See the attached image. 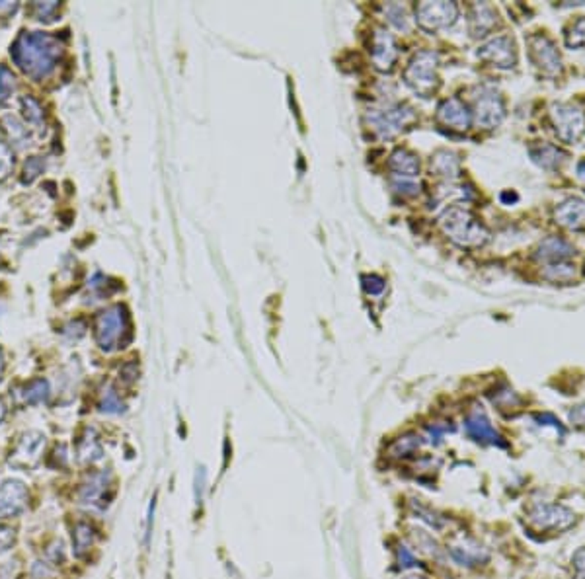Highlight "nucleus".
<instances>
[{
	"label": "nucleus",
	"mask_w": 585,
	"mask_h": 579,
	"mask_svg": "<svg viewBox=\"0 0 585 579\" xmlns=\"http://www.w3.org/2000/svg\"><path fill=\"white\" fill-rule=\"evenodd\" d=\"M12 61L24 74L34 81H43L55 71L63 57V43L59 37L43 32H22L10 47Z\"/></svg>",
	"instance_id": "f257e3e1"
},
{
	"label": "nucleus",
	"mask_w": 585,
	"mask_h": 579,
	"mask_svg": "<svg viewBox=\"0 0 585 579\" xmlns=\"http://www.w3.org/2000/svg\"><path fill=\"white\" fill-rule=\"evenodd\" d=\"M439 227L445 235L463 248H480L490 240L488 228L476 218L472 211L460 205L447 207L437 218Z\"/></svg>",
	"instance_id": "f03ea898"
},
{
	"label": "nucleus",
	"mask_w": 585,
	"mask_h": 579,
	"mask_svg": "<svg viewBox=\"0 0 585 579\" xmlns=\"http://www.w3.org/2000/svg\"><path fill=\"white\" fill-rule=\"evenodd\" d=\"M439 55L435 51L423 49L411 57L404 71V81L421 98H430L439 88Z\"/></svg>",
	"instance_id": "7ed1b4c3"
},
{
	"label": "nucleus",
	"mask_w": 585,
	"mask_h": 579,
	"mask_svg": "<svg viewBox=\"0 0 585 579\" xmlns=\"http://www.w3.org/2000/svg\"><path fill=\"white\" fill-rule=\"evenodd\" d=\"M125 334H129V316L123 307H110L101 310L94 320V337L104 351L123 347Z\"/></svg>",
	"instance_id": "20e7f679"
},
{
	"label": "nucleus",
	"mask_w": 585,
	"mask_h": 579,
	"mask_svg": "<svg viewBox=\"0 0 585 579\" xmlns=\"http://www.w3.org/2000/svg\"><path fill=\"white\" fill-rule=\"evenodd\" d=\"M550 121L562 143L574 145L585 133V113L570 102H556L550 106Z\"/></svg>",
	"instance_id": "39448f33"
},
{
	"label": "nucleus",
	"mask_w": 585,
	"mask_h": 579,
	"mask_svg": "<svg viewBox=\"0 0 585 579\" xmlns=\"http://www.w3.org/2000/svg\"><path fill=\"white\" fill-rule=\"evenodd\" d=\"M527 51L530 63L547 76H558L562 73V57L556 43L547 34H530L527 37Z\"/></svg>",
	"instance_id": "423d86ee"
},
{
	"label": "nucleus",
	"mask_w": 585,
	"mask_h": 579,
	"mask_svg": "<svg viewBox=\"0 0 585 579\" xmlns=\"http://www.w3.org/2000/svg\"><path fill=\"white\" fill-rule=\"evenodd\" d=\"M529 523L539 531L560 533L576 523V513L558 503H537L529 511Z\"/></svg>",
	"instance_id": "0eeeda50"
},
{
	"label": "nucleus",
	"mask_w": 585,
	"mask_h": 579,
	"mask_svg": "<svg viewBox=\"0 0 585 579\" xmlns=\"http://www.w3.org/2000/svg\"><path fill=\"white\" fill-rule=\"evenodd\" d=\"M458 18V6L455 2H420L416 6L418 26L425 32H437L443 27L453 26Z\"/></svg>",
	"instance_id": "6e6552de"
},
{
	"label": "nucleus",
	"mask_w": 585,
	"mask_h": 579,
	"mask_svg": "<svg viewBox=\"0 0 585 579\" xmlns=\"http://www.w3.org/2000/svg\"><path fill=\"white\" fill-rule=\"evenodd\" d=\"M505 118V104L500 92L492 86H482L474 98V121L478 127L494 129Z\"/></svg>",
	"instance_id": "1a4fd4ad"
},
{
	"label": "nucleus",
	"mask_w": 585,
	"mask_h": 579,
	"mask_svg": "<svg viewBox=\"0 0 585 579\" xmlns=\"http://www.w3.org/2000/svg\"><path fill=\"white\" fill-rule=\"evenodd\" d=\"M478 59L490 63L495 69H513L517 64V49L515 41L509 36L492 37L490 41H486L484 46L478 49Z\"/></svg>",
	"instance_id": "9d476101"
},
{
	"label": "nucleus",
	"mask_w": 585,
	"mask_h": 579,
	"mask_svg": "<svg viewBox=\"0 0 585 579\" xmlns=\"http://www.w3.org/2000/svg\"><path fill=\"white\" fill-rule=\"evenodd\" d=\"M371 127L375 129L381 137H394L400 133L404 127H408L416 119L414 109L406 106H394V108L375 109L371 116Z\"/></svg>",
	"instance_id": "9b49d317"
},
{
	"label": "nucleus",
	"mask_w": 585,
	"mask_h": 579,
	"mask_svg": "<svg viewBox=\"0 0 585 579\" xmlns=\"http://www.w3.org/2000/svg\"><path fill=\"white\" fill-rule=\"evenodd\" d=\"M29 503V491L24 482L6 480L0 486V521L20 517Z\"/></svg>",
	"instance_id": "f8f14e48"
},
{
	"label": "nucleus",
	"mask_w": 585,
	"mask_h": 579,
	"mask_svg": "<svg viewBox=\"0 0 585 579\" xmlns=\"http://www.w3.org/2000/svg\"><path fill=\"white\" fill-rule=\"evenodd\" d=\"M371 61L375 64L376 71L381 73H390L396 64V59H398V47H396V41L394 37L383 29V27H376L371 36Z\"/></svg>",
	"instance_id": "ddd939ff"
},
{
	"label": "nucleus",
	"mask_w": 585,
	"mask_h": 579,
	"mask_svg": "<svg viewBox=\"0 0 585 579\" xmlns=\"http://www.w3.org/2000/svg\"><path fill=\"white\" fill-rule=\"evenodd\" d=\"M45 445V437L39 431H28L20 439L18 447L14 449V453L10 454V466L18 468V470H29L34 468L39 461L41 449Z\"/></svg>",
	"instance_id": "4468645a"
},
{
	"label": "nucleus",
	"mask_w": 585,
	"mask_h": 579,
	"mask_svg": "<svg viewBox=\"0 0 585 579\" xmlns=\"http://www.w3.org/2000/svg\"><path fill=\"white\" fill-rule=\"evenodd\" d=\"M465 429L470 439H474L478 443L484 445H494L500 449H505L507 443L503 441V437L494 429V426L490 424V419L486 416L480 407H474L465 419Z\"/></svg>",
	"instance_id": "2eb2a0df"
},
{
	"label": "nucleus",
	"mask_w": 585,
	"mask_h": 579,
	"mask_svg": "<svg viewBox=\"0 0 585 579\" xmlns=\"http://www.w3.org/2000/svg\"><path fill=\"white\" fill-rule=\"evenodd\" d=\"M435 118L443 127L455 129V131H467L472 123V113L458 98H449L439 104Z\"/></svg>",
	"instance_id": "dca6fc26"
},
{
	"label": "nucleus",
	"mask_w": 585,
	"mask_h": 579,
	"mask_svg": "<svg viewBox=\"0 0 585 579\" xmlns=\"http://www.w3.org/2000/svg\"><path fill=\"white\" fill-rule=\"evenodd\" d=\"M554 218L560 227L568 230H584L585 228V200L584 197H568L556 209Z\"/></svg>",
	"instance_id": "f3484780"
},
{
	"label": "nucleus",
	"mask_w": 585,
	"mask_h": 579,
	"mask_svg": "<svg viewBox=\"0 0 585 579\" xmlns=\"http://www.w3.org/2000/svg\"><path fill=\"white\" fill-rule=\"evenodd\" d=\"M574 253H576V248L570 244L568 240L560 238V236H549V238H544L539 244L537 252H535V258L539 262L554 265V263H564Z\"/></svg>",
	"instance_id": "a211bd4d"
},
{
	"label": "nucleus",
	"mask_w": 585,
	"mask_h": 579,
	"mask_svg": "<svg viewBox=\"0 0 585 579\" xmlns=\"http://www.w3.org/2000/svg\"><path fill=\"white\" fill-rule=\"evenodd\" d=\"M498 24V12L486 2H474L468 10V29L472 37L488 36Z\"/></svg>",
	"instance_id": "6ab92c4d"
},
{
	"label": "nucleus",
	"mask_w": 585,
	"mask_h": 579,
	"mask_svg": "<svg viewBox=\"0 0 585 579\" xmlns=\"http://www.w3.org/2000/svg\"><path fill=\"white\" fill-rule=\"evenodd\" d=\"M110 472H94L88 476L80 489H78V501L84 505H96L106 496V489L110 488Z\"/></svg>",
	"instance_id": "aec40b11"
},
{
	"label": "nucleus",
	"mask_w": 585,
	"mask_h": 579,
	"mask_svg": "<svg viewBox=\"0 0 585 579\" xmlns=\"http://www.w3.org/2000/svg\"><path fill=\"white\" fill-rule=\"evenodd\" d=\"M388 168H390L398 178L411 180V178H416V176L420 174V158L414 153H410L408 148H396V151L390 154Z\"/></svg>",
	"instance_id": "412c9836"
},
{
	"label": "nucleus",
	"mask_w": 585,
	"mask_h": 579,
	"mask_svg": "<svg viewBox=\"0 0 585 579\" xmlns=\"http://www.w3.org/2000/svg\"><path fill=\"white\" fill-rule=\"evenodd\" d=\"M529 153H530V158H533V162L539 164L540 168H544V170H554V168H558L560 164L566 160V156H568L564 151H560L558 146L549 145V143L530 146Z\"/></svg>",
	"instance_id": "4be33fe9"
},
{
	"label": "nucleus",
	"mask_w": 585,
	"mask_h": 579,
	"mask_svg": "<svg viewBox=\"0 0 585 579\" xmlns=\"http://www.w3.org/2000/svg\"><path fill=\"white\" fill-rule=\"evenodd\" d=\"M451 556L463 564V566H478L482 561L488 560V552L480 544L474 543H463V544H453L451 546Z\"/></svg>",
	"instance_id": "5701e85b"
},
{
	"label": "nucleus",
	"mask_w": 585,
	"mask_h": 579,
	"mask_svg": "<svg viewBox=\"0 0 585 579\" xmlns=\"http://www.w3.org/2000/svg\"><path fill=\"white\" fill-rule=\"evenodd\" d=\"M96 543V531L90 523L80 521L73 531V552L76 558H84V554L90 550Z\"/></svg>",
	"instance_id": "b1692460"
},
{
	"label": "nucleus",
	"mask_w": 585,
	"mask_h": 579,
	"mask_svg": "<svg viewBox=\"0 0 585 579\" xmlns=\"http://www.w3.org/2000/svg\"><path fill=\"white\" fill-rule=\"evenodd\" d=\"M460 170L457 154L449 153V151H439L433 158H431V172H435L437 176L443 178H455Z\"/></svg>",
	"instance_id": "393cba45"
},
{
	"label": "nucleus",
	"mask_w": 585,
	"mask_h": 579,
	"mask_svg": "<svg viewBox=\"0 0 585 579\" xmlns=\"http://www.w3.org/2000/svg\"><path fill=\"white\" fill-rule=\"evenodd\" d=\"M49 382L45 379H34L29 380L28 384L22 389V400L29 404V406H36V404H43L49 398Z\"/></svg>",
	"instance_id": "a878e982"
},
{
	"label": "nucleus",
	"mask_w": 585,
	"mask_h": 579,
	"mask_svg": "<svg viewBox=\"0 0 585 579\" xmlns=\"http://www.w3.org/2000/svg\"><path fill=\"white\" fill-rule=\"evenodd\" d=\"M564 43L570 49H582L585 47V16L577 18L564 34Z\"/></svg>",
	"instance_id": "bb28decb"
},
{
	"label": "nucleus",
	"mask_w": 585,
	"mask_h": 579,
	"mask_svg": "<svg viewBox=\"0 0 585 579\" xmlns=\"http://www.w3.org/2000/svg\"><path fill=\"white\" fill-rule=\"evenodd\" d=\"M2 127H4V131H6V135H8V139L12 141V143L24 145V143L29 139L28 129L22 125V123H20L18 119L14 118V116H6V118L2 119Z\"/></svg>",
	"instance_id": "cd10ccee"
},
{
	"label": "nucleus",
	"mask_w": 585,
	"mask_h": 579,
	"mask_svg": "<svg viewBox=\"0 0 585 579\" xmlns=\"http://www.w3.org/2000/svg\"><path fill=\"white\" fill-rule=\"evenodd\" d=\"M100 410L106 414H121L125 410V404L121 402L119 394L111 386H106L100 396Z\"/></svg>",
	"instance_id": "c85d7f7f"
},
{
	"label": "nucleus",
	"mask_w": 585,
	"mask_h": 579,
	"mask_svg": "<svg viewBox=\"0 0 585 579\" xmlns=\"http://www.w3.org/2000/svg\"><path fill=\"white\" fill-rule=\"evenodd\" d=\"M420 437L418 435H406V437H400L396 443L390 447V453L394 454V456H408V454H411L416 449H420Z\"/></svg>",
	"instance_id": "c756f323"
},
{
	"label": "nucleus",
	"mask_w": 585,
	"mask_h": 579,
	"mask_svg": "<svg viewBox=\"0 0 585 579\" xmlns=\"http://www.w3.org/2000/svg\"><path fill=\"white\" fill-rule=\"evenodd\" d=\"M16 90V78L10 71L8 67H0V106H4L8 98L12 96V92Z\"/></svg>",
	"instance_id": "7c9ffc66"
},
{
	"label": "nucleus",
	"mask_w": 585,
	"mask_h": 579,
	"mask_svg": "<svg viewBox=\"0 0 585 579\" xmlns=\"http://www.w3.org/2000/svg\"><path fill=\"white\" fill-rule=\"evenodd\" d=\"M22 108H24V116H26V119H28L29 123L41 125V121H43V108H41V104H39L36 98L24 96V98H22Z\"/></svg>",
	"instance_id": "2f4dec72"
},
{
	"label": "nucleus",
	"mask_w": 585,
	"mask_h": 579,
	"mask_svg": "<svg viewBox=\"0 0 585 579\" xmlns=\"http://www.w3.org/2000/svg\"><path fill=\"white\" fill-rule=\"evenodd\" d=\"M14 168V154L8 143L0 141V181H4Z\"/></svg>",
	"instance_id": "473e14b6"
},
{
	"label": "nucleus",
	"mask_w": 585,
	"mask_h": 579,
	"mask_svg": "<svg viewBox=\"0 0 585 579\" xmlns=\"http://www.w3.org/2000/svg\"><path fill=\"white\" fill-rule=\"evenodd\" d=\"M59 2L57 0H49V2H34L31 4V12H34V16H36L37 20H45V22H49V20H53V16H55V12L59 10Z\"/></svg>",
	"instance_id": "72a5a7b5"
},
{
	"label": "nucleus",
	"mask_w": 585,
	"mask_h": 579,
	"mask_svg": "<svg viewBox=\"0 0 585 579\" xmlns=\"http://www.w3.org/2000/svg\"><path fill=\"white\" fill-rule=\"evenodd\" d=\"M43 158H39V156H31V158H28V162H26V166H24V176H22V183H31V181L36 180L39 174L43 172Z\"/></svg>",
	"instance_id": "f704fd0d"
},
{
	"label": "nucleus",
	"mask_w": 585,
	"mask_h": 579,
	"mask_svg": "<svg viewBox=\"0 0 585 579\" xmlns=\"http://www.w3.org/2000/svg\"><path fill=\"white\" fill-rule=\"evenodd\" d=\"M494 404L500 406V410H505V407H517L521 404V398L513 392L512 389H503L500 392H495L494 396Z\"/></svg>",
	"instance_id": "c9c22d12"
},
{
	"label": "nucleus",
	"mask_w": 585,
	"mask_h": 579,
	"mask_svg": "<svg viewBox=\"0 0 585 579\" xmlns=\"http://www.w3.org/2000/svg\"><path fill=\"white\" fill-rule=\"evenodd\" d=\"M386 14H388V20L393 22L394 26L400 27V29H408V12L402 4H390L386 8Z\"/></svg>",
	"instance_id": "e433bc0d"
},
{
	"label": "nucleus",
	"mask_w": 585,
	"mask_h": 579,
	"mask_svg": "<svg viewBox=\"0 0 585 579\" xmlns=\"http://www.w3.org/2000/svg\"><path fill=\"white\" fill-rule=\"evenodd\" d=\"M384 287H386V283H384L383 277H379V275H365V277H363V289H365L369 295H381L384 291Z\"/></svg>",
	"instance_id": "4c0bfd02"
},
{
	"label": "nucleus",
	"mask_w": 585,
	"mask_h": 579,
	"mask_svg": "<svg viewBox=\"0 0 585 579\" xmlns=\"http://www.w3.org/2000/svg\"><path fill=\"white\" fill-rule=\"evenodd\" d=\"M572 570H574L576 579H585V546L577 548L572 556Z\"/></svg>",
	"instance_id": "58836bf2"
},
{
	"label": "nucleus",
	"mask_w": 585,
	"mask_h": 579,
	"mask_svg": "<svg viewBox=\"0 0 585 579\" xmlns=\"http://www.w3.org/2000/svg\"><path fill=\"white\" fill-rule=\"evenodd\" d=\"M16 543V533L10 526H0V554L8 552Z\"/></svg>",
	"instance_id": "ea45409f"
},
{
	"label": "nucleus",
	"mask_w": 585,
	"mask_h": 579,
	"mask_svg": "<svg viewBox=\"0 0 585 579\" xmlns=\"http://www.w3.org/2000/svg\"><path fill=\"white\" fill-rule=\"evenodd\" d=\"M535 419L539 421V426H550V427H554V429H556L558 433L562 435V437L566 435L564 426H562V424H560V419H556V416H552V414H537Z\"/></svg>",
	"instance_id": "a19ab883"
},
{
	"label": "nucleus",
	"mask_w": 585,
	"mask_h": 579,
	"mask_svg": "<svg viewBox=\"0 0 585 579\" xmlns=\"http://www.w3.org/2000/svg\"><path fill=\"white\" fill-rule=\"evenodd\" d=\"M568 417H570V421L576 427H585V404L576 406L574 410H570Z\"/></svg>",
	"instance_id": "79ce46f5"
},
{
	"label": "nucleus",
	"mask_w": 585,
	"mask_h": 579,
	"mask_svg": "<svg viewBox=\"0 0 585 579\" xmlns=\"http://www.w3.org/2000/svg\"><path fill=\"white\" fill-rule=\"evenodd\" d=\"M398 558H400V566L402 568H411V566H416V556L406 548V546H400V550H398Z\"/></svg>",
	"instance_id": "37998d69"
},
{
	"label": "nucleus",
	"mask_w": 585,
	"mask_h": 579,
	"mask_svg": "<svg viewBox=\"0 0 585 579\" xmlns=\"http://www.w3.org/2000/svg\"><path fill=\"white\" fill-rule=\"evenodd\" d=\"M47 554H49V558L55 561V564H59V561L64 560V554H63V544L61 543H55L49 550H47Z\"/></svg>",
	"instance_id": "c03bdc74"
},
{
	"label": "nucleus",
	"mask_w": 585,
	"mask_h": 579,
	"mask_svg": "<svg viewBox=\"0 0 585 579\" xmlns=\"http://www.w3.org/2000/svg\"><path fill=\"white\" fill-rule=\"evenodd\" d=\"M137 365L135 363H127L123 369H121V375H123V379L127 380V382H133V380L137 379Z\"/></svg>",
	"instance_id": "a18cd8bd"
},
{
	"label": "nucleus",
	"mask_w": 585,
	"mask_h": 579,
	"mask_svg": "<svg viewBox=\"0 0 585 579\" xmlns=\"http://www.w3.org/2000/svg\"><path fill=\"white\" fill-rule=\"evenodd\" d=\"M18 6V2H0V16H12Z\"/></svg>",
	"instance_id": "49530a36"
},
{
	"label": "nucleus",
	"mask_w": 585,
	"mask_h": 579,
	"mask_svg": "<svg viewBox=\"0 0 585 579\" xmlns=\"http://www.w3.org/2000/svg\"><path fill=\"white\" fill-rule=\"evenodd\" d=\"M576 172H577V180L582 181V186L585 188V160H582V162L577 164Z\"/></svg>",
	"instance_id": "de8ad7c7"
},
{
	"label": "nucleus",
	"mask_w": 585,
	"mask_h": 579,
	"mask_svg": "<svg viewBox=\"0 0 585 579\" xmlns=\"http://www.w3.org/2000/svg\"><path fill=\"white\" fill-rule=\"evenodd\" d=\"M4 417H6V406H4V402L0 400V421H2Z\"/></svg>",
	"instance_id": "09e8293b"
},
{
	"label": "nucleus",
	"mask_w": 585,
	"mask_h": 579,
	"mask_svg": "<svg viewBox=\"0 0 585 579\" xmlns=\"http://www.w3.org/2000/svg\"><path fill=\"white\" fill-rule=\"evenodd\" d=\"M2 372H4V355H2V349H0V380H2Z\"/></svg>",
	"instance_id": "8fccbe9b"
},
{
	"label": "nucleus",
	"mask_w": 585,
	"mask_h": 579,
	"mask_svg": "<svg viewBox=\"0 0 585 579\" xmlns=\"http://www.w3.org/2000/svg\"><path fill=\"white\" fill-rule=\"evenodd\" d=\"M404 579H428V578H423V575H408V578H404Z\"/></svg>",
	"instance_id": "3c124183"
}]
</instances>
